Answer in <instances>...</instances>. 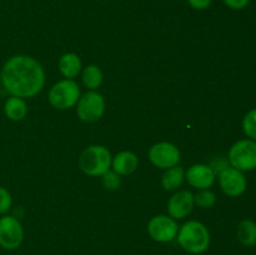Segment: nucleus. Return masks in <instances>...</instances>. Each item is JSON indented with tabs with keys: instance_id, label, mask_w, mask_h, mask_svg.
Segmentation results:
<instances>
[{
	"instance_id": "39448f33",
	"label": "nucleus",
	"mask_w": 256,
	"mask_h": 255,
	"mask_svg": "<svg viewBox=\"0 0 256 255\" xmlns=\"http://www.w3.org/2000/svg\"><path fill=\"white\" fill-rule=\"evenodd\" d=\"M80 99V89L72 79L56 82L49 92V102L54 108L60 110L70 109Z\"/></svg>"
},
{
	"instance_id": "1a4fd4ad",
	"label": "nucleus",
	"mask_w": 256,
	"mask_h": 255,
	"mask_svg": "<svg viewBox=\"0 0 256 255\" xmlns=\"http://www.w3.org/2000/svg\"><path fill=\"white\" fill-rule=\"evenodd\" d=\"M149 159L160 169H169L180 162V152L172 142H158L149 150Z\"/></svg>"
},
{
	"instance_id": "0eeeda50",
	"label": "nucleus",
	"mask_w": 256,
	"mask_h": 255,
	"mask_svg": "<svg viewBox=\"0 0 256 255\" xmlns=\"http://www.w3.org/2000/svg\"><path fill=\"white\" fill-rule=\"evenodd\" d=\"M24 230L19 220L12 215L0 218V246L6 250H14L22 245Z\"/></svg>"
},
{
	"instance_id": "412c9836",
	"label": "nucleus",
	"mask_w": 256,
	"mask_h": 255,
	"mask_svg": "<svg viewBox=\"0 0 256 255\" xmlns=\"http://www.w3.org/2000/svg\"><path fill=\"white\" fill-rule=\"evenodd\" d=\"M102 176V185L109 190H116L120 185L119 174L115 172H106Z\"/></svg>"
},
{
	"instance_id": "2eb2a0df",
	"label": "nucleus",
	"mask_w": 256,
	"mask_h": 255,
	"mask_svg": "<svg viewBox=\"0 0 256 255\" xmlns=\"http://www.w3.org/2000/svg\"><path fill=\"white\" fill-rule=\"evenodd\" d=\"M4 112L10 120L12 122H20L24 119L28 114L26 102L22 100V98L12 96L5 102Z\"/></svg>"
},
{
	"instance_id": "6e6552de",
	"label": "nucleus",
	"mask_w": 256,
	"mask_h": 255,
	"mask_svg": "<svg viewBox=\"0 0 256 255\" xmlns=\"http://www.w3.org/2000/svg\"><path fill=\"white\" fill-rule=\"evenodd\" d=\"M179 226L172 218L166 215H158L152 218L148 224L150 238L158 242H170L178 236Z\"/></svg>"
},
{
	"instance_id": "f3484780",
	"label": "nucleus",
	"mask_w": 256,
	"mask_h": 255,
	"mask_svg": "<svg viewBox=\"0 0 256 255\" xmlns=\"http://www.w3.org/2000/svg\"><path fill=\"white\" fill-rule=\"evenodd\" d=\"M238 239L245 246H252L256 244V222L245 219L238 226Z\"/></svg>"
},
{
	"instance_id": "ddd939ff",
	"label": "nucleus",
	"mask_w": 256,
	"mask_h": 255,
	"mask_svg": "<svg viewBox=\"0 0 256 255\" xmlns=\"http://www.w3.org/2000/svg\"><path fill=\"white\" fill-rule=\"evenodd\" d=\"M112 169L119 175H129L136 170L139 160L138 156L132 152H122L115 155L112 160Z\"/></svg>"
},
{
	"instance_id": "20e7f679",
	"label": "nucleus",
	"mask_w": 256,
	"mask_h": 255,
	"mask_svg": "<svg viewBox=\"0 0 256 255\" xmlns=\"http://www.w3.org/2000/svg\"><path fill=\"white\" fill-rule=\"evenodd\" d=\"M229 162L240 172L256 169V142L252 139L239 140L229 150Z\"/></svg>"
},
{
	"instance_id": "b1692460",
	"label": "nucleus",
	"mask_w": 256,
	"mask_h": 255,
	"mask_svg": "<svg viewBox=\"0 0 256 255\" xmlns=\"http://www.w3.org/2000/svg\"><path fill=\"white\" fill-rule=\"evenodd\" d=\"M228 166H229V162H228L224 158H216V159L212 162V166L210 168H212V172H214L215 174H220V172L224 169H226Z\"/></svg>"
},
{
	"instance_id": "dca6fc26",
	"label": "nucleus",
	"mask_w": 256,
	"mask_h": 255,
	"mask_svg": "<svg viewBox=\"0 0 256 255\" xmlns=\"http://www.w3.org/2000/svg\"><path fill=\"white\" fill-rule=\"evenodd\" d=\"M185 179V170L182 166L169 168L166 172H164L162 178V185L165 190L172 192V190H176L180 185L182 184Z\"/></svg>"
},
{
	"instance_id": "f257e3e1",
	"label": "nucleus",
	"mask_w": 256,
	"mask_h": 255,
	"mask_svg": "<svg viewBox=\"0 0 256 255\" xmlns=\"http://www.w3.org/2000/svg\"><path fill=\"white\" fill-rule=\"evenodd\" d=\"M2 82L8 92L18 98H32L42 92L45 82L42 66L34 58L15 55L4 64Z\"/></svg>"
},
{
	"instance_id": "393cba45",
	"label": "nucleus",
	"mask_w": 256,
	"mask_h": 255,
	"mask_svg": "<svg viewBox=\"0 0 256 255\" xmlns=\"http://www.w3.org/2000/svg\"><path fill=\"white\" fill-rule=\"evenodd\" d=\"M188 2L190 4V6L194 8L196 10H204L206 8H209V5L212 4V0H188Z\"/></svg>"
},
{
	"instance_id": "9d476101",
	"label": "nucleus",
	"mask_w": 256,
	"mask_h": 255,
	"mask_svg": "<svg viewBox=\"0 0 256 255\" xmlns=\"http://www.w3.org/2000/svg\"><path fill=\"white\" fill-rule=\"evenodd\" d=\"M219 184L222 192L232 198L240 196L246 190V179L240 170L228 166L219 174Z\"/></svg>"
},
{
	"instance_id": "4468645a",
	"label": "nucleus",
	"mask_w": 256,
	"mask_h": 255,
	"mask_svg": "<svg viewBox=\"0 0 256 255\" xmlns=\"http://www.w3.org/2000/svg\"><path fill=\"white\" fill-rule=\"evenodd\" d=\"M59 70L68 79H74L79 75L82 70V62L80 58L74 52L64 54L59 60Z\"/></svg>"
},
{
	"instance_id": "423d86ee",
	"label": "nucleus",
	"mask_w": 256,
	"mask_h": 255,
	"mask_svg": "<svg viewBox=\"0 0 256 255\" xmlns=\"http://www.w3.org/2000/svg\"><path fill=\"white\" fill-rule=\"evenodd\" d=\"M105 112V100L102 94L89 92L82 95L78 102V116L86 122H95L102 116Z\"/></svg>"
},
{
	"instance_id": "5701e85b",
	"label": "nucleus",
	"mask_w": 256,
	"mask_h": 255,
	"mask_svg": "<svg viewBox=\"0 0 256 255\" xmlns=\"http://www.w3.org/2000/svg\"><path fill=\"white\" fill-rule=\"evenodd\" d=\"M224 4L228 8L232 10H242L244 8L248 6V4L250 2V0H222Z\"/></svg>"
},
{
	"instance_id": "9b49d317",
	"label": "nucleus",
	"mask_w": 256,
	"mask_h": 255,
	"mask_svg": "<svg viewBox=\"0 0 256 255\" xmlns=\"http://www.w3.org/2000/svg\"><path fill=\"white\" fill-rule=\"evenodd\" d=\"M194 195L188 190L178 192L168 202V212L172 219H184L194 208Z\"/></svg>"
},
{
	"instance_id": "6ab92c4d",
	"label": "nucleus",
	"mask_w": 256,
	"mask_h": 255,
	"mask_svg": "<svg viewBox=\"0 0 256 255\" xmlns=\"http://www.w3.org/2000/svg\"><path fill=\"white\" fill-rule=\"evenodd\" d=\"M242 130L252 140L256 142V109L250 110L242 120Z\"/></svg>"
},
{
	"instance_id": "f8f14e48",
	"label": "nucleus",
	"mask_w": 256,
	"mask_h": 255,
	"mask_svg": "<svg viewBox=\"0 0 256 255\" xmlns=\"http://www.w3.org/2000/svg\"><path fill=\"white\" fill-rule=\"evenodd\" d=\"M188 182L196 189H208L212 186L215 182V172L208 165L196 164L192 165L185 172Z\"/></svg>"
},
{
	"instance_id": "f03ea898",
	"label": "nucleus",
	"mask_w": 256,
	"mask_h": 255,
	"mask_svg": "<svg viewBox=\"0 0 256 255\" xmlns=\"http://www.w3.org/2000/svg\"><path fill=\"white\" fill-rule=\"evenodd\" d=\"M180 246L192 254H202L209 248L210 234L206 226L199 222H188L178 232Z\"/></svg>"
},
{
	"instance_id": "7ed1b4c3",
	"label": "nucleus",
	"mask_w": 256,
	"mask_h": 255,
	"mask_svg": "<svg viewBox=\"0 0 256 255\" xmlns=\"http://www.w3.org/2000/svg\"><path fill=\"white\" fill-rule=\"evenodd\" d=\"M79 165L85 174L90 176L104 175L110 170L112 155L102 145H92L82 152L79 158Z\"/></svg>"
},
{
	"instance_id": "4be33fe9",
	"label": "nucleus",
	"mask_w": 256,
	"mask_h": 255,
	"mask_svg": "<svg viewBox=\"0 0 256 255\" xmlns=\"http://www.w3.org/2000/svg\"><path fill=\"white\" fill-rule=\"evenodd\" d=\"M12 195L5 188L0 186V214H6L12 208Z\"/></svg>"
},
{
	"instance_id": "aec40b11",
	"label": "nucleus",
	"mask_w": 256,
	"mask_h": 255,
	"mask_svg": "<svg viewBox=\"0 0 256 255\" xmlns=\"http://www.w3.org/2000/svg\"><path fill=\"white\" fill-rule=\"evenodd\" d=\"M215 202H216V196L209 189H202V192L194 195V202L200 208H210L215 204Z\"/></svg>"
},
{
	"instance_id": "a211bd4d",
	"label": "nucleus",
	"mask_w": 256,
	"mask_h": 255,
	"mask_svg": "<svg viewBox=\"0 0 256 255\" xmlns=\"http://www.w3.org/2000/svg\"><path fill=\"white\" fill-rule=\"evenodd\" d=\"M102 82V72L96 65H89L82 72V82L90 90H95Z\"/></svg>"
}]
</instances>
